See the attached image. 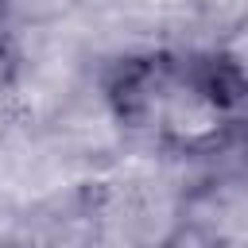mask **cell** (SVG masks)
Returning <instances> with one entry per match:
<instances>
[{"label":"cell","mask_w":248,"mask_h":248,"mask_svg":"<svg viewBox=\"0 0 248 248\" xmlns=\"http://www.w3.org/2000/svg\"><path fill=\"white\" fill-rule=\"evenodd\" d=\"M97 81L112 124L170 159H213L248 136V89L213 50H128Z\"/></svg>","instance_id":"obj_1"},{"label":"cell","mask_w":248,"mask_h":248,"mask_svg":"<svg viewBox=\"0 0 248 248\" xmlns=\"http://www.w3.org/2000/svg\"><path fill=\"white\" fill-rule=\"evenodd\" d=\"M178 217L205 229L221 248H248V163L194 182Z\"/></svg>","instance_id":"obj_2"},{"label":"cell","mask_w":248,"mask_h":248,"mask_svg":"<svg viewBox=\"0 0 248 248\" xmlns=\"http://www.w3.org/2000/svg\"><path fill=\"white\" fill-rule=\"evenodd\" d=\"M209 50H213L217 62L248 89V12H240V16L221 31V39H217Z\"/></svg>","instance_id":"obj_3"},{"label":"cell","mask_w":248,"mask_h":248,"mask_svg":"<svg viewBox=\"0 0 248 248\" xmlns=\"http://www.w3.org/2000/svg\"><path fill=\"white\" fill-rule=\"evenodd\" d=\"M155 248H221L205 229H198L194 221H186V217H174V225L163 232V240L155 244Z\"/></svg>","instance_id":"obj_4"}]
</instances>
